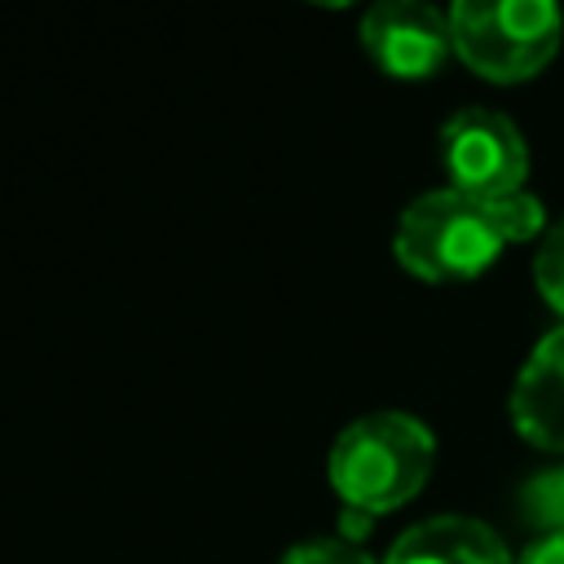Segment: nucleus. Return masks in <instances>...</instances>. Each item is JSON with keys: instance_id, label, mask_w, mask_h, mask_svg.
<instances>
[{"instance_id": "nucleus-1", "label": "nucleus", "mask_w": 564, "mask_h": 564, "mask_svg": "<svg viewBox=\"0 0 564 564\" xmlns=\"http://www.w3.org/2000/svg\"><path fill=\"white\" fill-rule=\"evenodd\" d=\"M436 463V436L405 410H375L352 419L326 458V480L339 511L379 520L423 494Z\"/></svg>"}, {"instance_id": "nucleus-2", "label": "nucleus", "mask_w": 564, "mask_h": 564, "mask_svg": "<svg viewBox=\"0 0 564 564\" xmlns=\"http://www.w3.org/2000/svg\"><path fill=\"white\" fill-rule=\"evenodd\" d=\"M507 229L494 198H471L458 189H427L397 216L392 256L419 282H471L502 256Z\"/></svg>"}, {"instance_id": "nucleus-3", "label": "nucleus", "mask_w": 564, "mask_h": 564, "mask_svg": "<svg viewBox=\"0 0 564 564\" xmlns=\"http://www.w3.org/2000/svg\"><path fill=\"white\" fill-rule=\"evenodd\" d=\"M445 13L454 57L489 84L542 75L564 40V13L551 0H458Z\"/></svg>"}, {"instance_id": "nucleus-4", "label": "nucleus", "mask_w": 564, "mask_h": 564, "mask_svg": "<svg viewBox=\"0 0 564 564\" xmlns=\"http://www.w3.org/2000/svg\"><path fill=\"white\" fill-rule=\"evenodd\" d=\"M441 167L449 189L471 198H507L524 189L529 145L511 115L489 106H463L441 123Z\"/></svg>"}, {"instance_id": "nucleus-5", "label": "nucleus", "mask_w": 564, "mask_h": 564, "mask_svg": "<svg viewBox=\"0 0 564 564\" xmlns=\"http://www.w3.org/2000/svg\"><path fill=\"white\" fill-rule=\"evenodd\" d=\"M361 48L392 79H427L454 53L449 13L423 0H379L361 13Z\"/></svg>"}, {"instance_id": "nucleus-6", "label": "nucleus", "mask_w": 564, "mask_h": 564, "mask_svg": "<svg viewBox=\"0 0 564 564\" xmlns=\"http://www.w3.org/2000/svg\"><path fill=\"white\" fill-rule=\"evenodd\" d=\"M507 414L533 449L564 454V322L551 326L524 357L507 397Z\"/></svg>"}, {"instance_id": "nucleus-7", "label": "nucleus", "mask_w": 564, "mask_h": 564, "mask_svg": "<svg viewBox=\"0 0 564 564\" xmlns=\"http://www.w3.org/2000/svg\"><path fill=\"white\" fill-rule=\"evenodd\" d=\"M379 564H516V560L485 520L432 516L410 524Z\"/></svg>"}, {"instance_id": "nucleus-8", "label": "nucleus", "mask_w": 564, "mask_h": 564, "mask_svg": "<svg viewBox=\"0 0 564 564\" xmlns=\"http://www.w3.org/2000/svg\"><path fill=\"white\" fill-rule=\"evenodd\" d=\"M520 511H524L529 529H538V533L564 529V467L538 471V476L520 489Z\"/></svg>"}, {"instance_id": "nucleus-9", "label": "nucleus", "mask_w": 564, "mask_h": 564, "mask_svg": "<svg viewBox=\"0 0 564 564\" xmlns=\"http://www.w3.org/2000/svg\"><path fill=\"white\" fill-rule=\"evenodd\" d=\"M533 286L546 300V308H555L560 322H564V216L551 220L546 234L538 238V251H533Z\"/></svg>"}, {"instance_id": "nucleus-10", "label": "nucleus", "mask_w": 564, "mask_h": 564, "mask_svg": "<svg viewBox=\"0 0 564 564\" xmlns=\"http://www.w3.org/2000/svg\"><path fill=\"white\" fill-rule=\"evenodd\" d=\"M278 564H379V560L348 538H308V542H295Z\"/></svg>"}, {"instance_id": "nucleus-11", "label": "nucleus", "mask_w": 564, "mask_h": 564, "mask_svg": "<svg viewBox=\"0 0 564 564\" xmlns=\"http://www.w3.org/2000/svg\"><path fill=\"white\" fill-rule=\"evenodd\" d=\"M516 564H564V529L538 533V538L516 555Z\"/></svg>"}, {"instance_id": "nucleus-12", "label": "nucleus", "mask_w": 564, "mask_h": 564, "mask_svg": "<svg viewBox=\"0 0 564 564\" xmlns=\"http://www.w3.org/2000/svg\"><path fill=\"white\" fill-rule=\"evenodd\" d=\"M560 467H564V463H560Z\"/></svg>"}]
</instances>
